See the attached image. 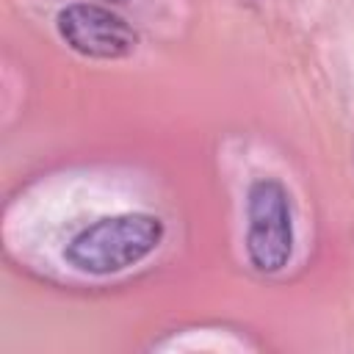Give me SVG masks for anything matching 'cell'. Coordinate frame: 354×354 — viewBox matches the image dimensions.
<instances>
[{
    "mask_svg": "<svg viewBox=\"0 0 354 354\" xmlns=\"http://www.w3.org/2000/svg\"><path fill=\"white\" fill-rule=\"evenodd\" d=\"M163 235V224L149 213H122L100 218L72 238L66 260L88 274H113L147 257Z\"/></svg>",
    "mask_w": 354,
    "mask_h": 354,
    "instance_id": "1",
    "label": "cell"
},
{
    "mask_svg": "<svg viewBox=\"0 0 354 354\" xmlns=\"http://www.w3.org/2000/svg\"><path fill=\"white\" fill-rule=\"evenodd\" d=\"M293 246L288 194L277 180H257L249 188L246 249L260 271H277L288 263Z\"/></svg>",
    "mask_w": 354,
    "mask_h": 354,
    "instance_id": "2",
    "label": "cell"
},
{
    "mask_svg": "<svg viewBox=\"0 0 354 354\" xmlns=\"http://www.w3.org/2000/svg\"><path fill=\"white\" fill-rule=\"evenodd\" d=\"M58 33L64 41L91 58H124L136 50L133 28L108 8L75 3L58 14Z\"/></svg>",
    "mask_w": 354,
    "mask_h": 354,
    "instance_id": "3",
    "label": "cell"
},
{
    "mask_svg": "<svg viewBox=\"0 0 354 354\" xmlns=\"http://www.w3.org/2000/svg\"><path fill=\"white\" fill-rule=\"evenodd\" d=\"M116 3H122V0H116Z\"/></svg>",
    "mask_w": 354,
    "mask_h": 354,
    "instance_id": "4",
    "label": "cell"
}]
</instances>
